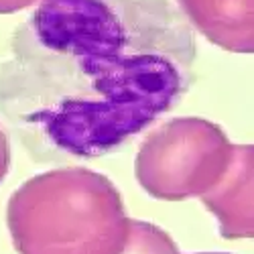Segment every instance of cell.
Returning a JSON list of instances; mask_svg holds the SVG:
<instances>
[{
  "label": "cell",
  "mask_w": 254,
  "mask_h": 254,
  "mask_svg": "<svg viewBox=\"0 0 254 254\" xmlns=\"http://www.w3.org/2000/svg\"><path fill=\"white\" fill-rule=\"evenodd\" d=\"M177 10L214 45L232 53L254 51L252 0H177Z\"/></svg>",
  "instance_id": "obj_5"
},
{
  "label": "cell",
  "mask_w": 254,
  "mask_h": 254,
  "mask_svg": "<svg viewBox=\"0 0 254 254\" xmlns=\"http://www.w3.org/2000/svg\"><path fill=\"white\" fill-rule=\"evenodd\" d=\"M118 254H179V248L159 226L142 220H130Z\"/></svg>",
  "instance_id": "obj_6"
},
{
  "label": "cell",
  "mask_w": 254,
  "mask_h": 254,
  "mask_svg": "<svg viewBox=\"0 0 254 254\" xmlns=\"http://www.w3.org/2000/svg\"><path fill=\"white\" fill-rule=\"evenodd\" d=\"M8 169H10V140L2 128V124H0V183L4 181Z\"/></svg>",
  "instance_id": "obj_7"
},
{
  "label": "cell",
  "mask_w": 254,
  "mask_h": 254,
  "mask_svg": "<svg viewBox=\"0 0 254 254\" xmlns=\"http://www.w3.org/2000/svg\"><path fill=\"white\" fill-rule=\"evenodd\" d=\"M252 144H234L230 163L216 185L199 199L216 216L224 238H252Z\"/></svg>",
  "instance_id": "obj_4"
},
{
  "label": "cell",
  "mask_w": 254,
  "mask_h": 254,
  "mask_svg": "<svg viewBox=\"0 0 254 254\" xmlns=\"http://www.w3.org/2000/svg\"><path fill=\"white\" fill-rule=\"evenodd\" d=\"M37 2H43V0H0V14H10V12H18L27 6H33Z\"/></svg>",
  "instance_id": "obj_8"
},
{
  "label": "cell",
  "mask_w": 254,
  "mask_h": 254,
  "mask_svg": "<svg viewBox=\"0 0 254 254\" xmlns=\"http://www.w3.org/2000/svg\"><path fill=\"white\" fill-rule=\"evenodd\" d=\"M195 57L171 0H43L0 63V116L37 163L96 159L175 108Z\"/></svg>",
  "instance_id": "obj_1"
},
{
  "label": "cell",
  "mask_w": 254,
  "mask_h": 254,
  "mask_svg": "<svg viewBox=\"0 0 254 254\" xmlns=\"http://www.w3.org/2000/svg\"><path fill=\"white\" fill-rule=\"evenodd\" d=\"M232 151L222 126L203 118H173L142 140L134 173L157 199L201 197L224 175Z\"/></svg>",
  "instance_id": "obj_3"
},
{
  "label": "cell",
  "mask_w": 254,
  "mask_h": 254,
  "mask_svg": "<svg viewBox=\"0 0 254 254\" xmlns=\"http://www.w3.org/2000/svg\"><path fill=\"white\" fill-rule=\"evenodd\" d=\"M128 222L116 185L86 167L35 175L6 205L18 254H118Z\"/></svg>",
  "instance_id": "obj_2"
},
{
  "label": "cell",
  "mask_w": 254,
  "mask_h": 254,
  "mask_svg": "<svg viewBox=\"0 0 254 254\" xmlns=\"http://www.w3.org/2000/svg\"><path fill=\"white\" fill-rule=\"evenodd\" d=\"M199 254H226V252H199Z\"/></svg>",
  "instance_id": "obj_9"
}]
</instances>
